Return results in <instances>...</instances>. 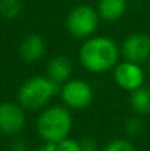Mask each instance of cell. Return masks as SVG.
<instances>
[{
    "instance_id": "1",
    "label": "cell",
    "mask_w": 150,
    "mask_h": 151,
    "mask_svg": "<svg viewBox=\"0 0 150 151\" xmlns=\"http://www.w3.org/2000/svg\"><path fill=\"white\" fill-rule=\"evenodd\" d=\"M121 59L119 44L107 35L96 34L84 40L78 49V62L81 68L94 75L112 72Z\"/></svg>"
},
{
    "instance_id": "2",
    "label": "cell",
    "mask_w": 150,
    "mask_h": 151,
    "mask_svg": "<svg viewBox=\"0 0 150 151\" xmlns=\"http://www.w3.org/2000/svg\"><path fill=\"white\" fill-rule=\"evenodd\" d=\"M74 129V116L63 104H50L40 110L36 120V131L43 142L57 144L71 137Z\"/></svg>"
},
{
    "instance_id": "3",
    "label": "cell",
    "mask_w": 150,
    "mask_h": 151,
    "mask_svg": "<svg viewBox=\"0 0 150 151\" xmlns=\"http://www.w3.org/2000/svg\"><path fill=\"white\" fill-rule=\"evenodd\" d=\"M59 88L60 85L53 82L47 75H33L19 85L16 101L25 110H43L59 96Z\"/></svg>"
},
{
    "instance_id": "4",
    "label": "cell",
    "mask_w": 150,
    "mask_h": 151,
    "mask_svg": "<svg viewBox=\"0 0 150 151\" xmlns=\"http://www.w3.org/2000/svg\"><path fill=\"white\" fill-rule=\"evenodd\" d=\"M100 21L101 19L96 7L90 4H77L65 18V29L72 38L84 41L96 35Z\"/></svg>"
},
{
    "instance_id": "5",
    "label": "cell",
    "mask_w": 150,
    "mask_h": 151,
    "mask_svg": "<svg viewBox=\"0 0 150 151\" xmlns=\"http://www.w3.org/2000/svg\"><path fill=\"white\" fill-rule=\"evenodd\" d=\"M59 97L62 104L69 110H84L93 104L94 90L87 81L81 78H71L60 85Z\"/></svg>"
},
{
    "instance_id": "6",
    "label": "cell",
    "mask_w": 150,
    "mask_h": 151,
    "mask_svg": "<svg viewBox=\"0 0 150 151\" xmlns=\"http://www.w3.org/2000/svg\"><path fill=\"white\" fill-rule=\"evenodd\" d=\"M112 76L115 84L127 93H133L138 90L140 87L146 85L147 81V73L143 65L124 60V59L113 68Z\"/></svg>"
},
{
    "instance_id": "7",
    "label": "cell",
    "mask_w": 150,
    "mask_h": 151,
    "mask_svg": "<svg viewBox=\"0 0 150 151\" xmlns=\"http://www.w3.org/2000/svg\"><path fill=\"white\" fill-rule=\"evenodd\" d=\"M27 126L25 109L18 101L0 103V134L7 137L19 135Z\"/></svg>"
},
{
    "instance_id": "8",
    "label": "cell",
    "mask_w": 150,
    "mask_h": 151,
    "mask_svg": "<svg viewBox=\"0 0 150 151\" xmlns=\"http://www.w3.org/2000/svg\"><path fill=\"white\" fill-rule=\"evenodd\" d=\"M124 60L146 65L150 59V35L144 32H133L119 44Z\"/></svg>"
},
{
    "instance_id": "9",
    "label": "cell",
    "mask_w": 150,
    "mask_h": 151,
    "mask_svg": "<svg viewBox=\"0 0 150 151\" xmlns=\"http://www.w3.org/2000/svg\"><path fill=\"white\" fill-rule=\"evenodd\" d=\"M19 57L27 63H37L40 62L47 53V43L44 37L40 34H28L25 35L18 47Z\"/></svg>"
},
{
    "instance_id": "10",
    "label": "cell",
    "mask_w": 150,
    "mask_h": 151,
    "mask_svg": "<svg viewBox=\"0 0 150 151\" xmlns=\"http://www.w3.org/2000/svg\"><path fill=\"white\" fill-rule=\"evenodd\" d=\"M74 63L66 54H54L46 63V75L57 85L65 84L72 78Z\"/></svg>"
},
{
    "instance_id": "11",
    "label": "cell",
    "mask_w": 150,
    "mask_h": 151,
    "mask_svg": "<svg viewBox=\"0 0 150 151\" xmlns=\"http://www.w3.org/2000/svg\"><path fill=\"white\" fill-rule=\"evenodd\" d=\"M128 1L127 0H97L96 10L100 19L107 24L118 22L127 12Z\"/></svg>"
},
{
    "instance_id": "12",
    "label": "cell",
    "mask_w": 150,
    "mask_h": 151,
    "mask_svg": "<svg viewBox=\"0 0 150 151\" xmlns=\"http://www.w3.org/2000/svg\"><path fill=\"white\" fill-rule=\"evenodd\" d=\"M130 107L137 116L146 117L150 114V87L143 85L138 90L130 93Z\"/></svg>"
},
{
    "instance_id": "13",
    "label": "cell",
    "mask_w": 150,
    "mask_h": 151,
    "mask_svg": "<svg viewBox=\"0 0 150 151\" xmlns=\"http://www.w3.org/2000/svg\"><path fill=\"white\" fill-rule=\"evenodd\" d=\"M22 12V0H0V16L7 21L16 19Z\"/></svg>"
},
{
    "instance_id": "14",
    "label": "cell",
    "mask_w": 150,
    "mask_h": 151,
    "mask_svg": "<svg viewBox=\"0 0 150 151\" xmlns=\"http://www.w3.org/2000/svg\"><path fill=\"white\" fill-rule=\"evenodd\" d=\"M144 132V122H143V117L141 116H131L125 120L124 123V134L125 137H128L130 139L131 138H137L140 137L141 134Z\"/></svg>"
},
{
    "instance_id": "15",
    "label": "cell",
    "mask_w": 150,
    "mask_h": 151,
    "mask_svg": "<svg viewBox=\"0 0 150 151\" xmlns=\"http://www.w3.org/2000/svg\"><path fill=\"white\" fill-rule=\"evenodd\" d=\"M100 151H136V147L128 137H121L107 141Z\"/></svg>"
},
{
    "instance_id": "16",
    "label": "cell",
    "mask_w": 150,
    "mask_h": 151,
    "mask_svg": "<svg viewBox=\"0 0 150 151\" xmlns=\"http://www.w3.org/2000/svg\"><path fill=\"white\" fill-rule=\"evenodd\" d=\"M56 151H83V148H81V142L78 139L68 137L56 144Z\"/></svg>"
},
{
    "instance_id": "17",
    "label": "cell",
    "mask_w": 150,
    "mask_h": 151,
    "mask_svg": "<svg viewBox=\"0 0 150 151\" xmlns=\"http://www.w3.org/2000/svg\"><path fill=\"white\" fill-rule=\"evenodd\" d=\"M80 142H81V148H83V151H100L101 150L99 141H97L94 137H91V135L84 137L83 139H80Z\"/></svg>"
},
{
    "instance_id": "18",
    "label": "cell",
    "mask_w": 150,
    "mask_h": 151,
    "mask_svg": "<svg viewBox=\"0 0 150 151\" xmlns=\"http://www.w3.org/2000/svg\"><path fill=\"white\" fill-rule=\"evenodd\" d=\"M9 151H30V147H28V144L24 139H15L10 144Z\"/></svg>"
},
{
    "instance_id": "19",
    "label": "cell",
    "mask_w": 150,
    "mask_h": 151,
    "mask_svg": "<svg viewBox=\"0 0 150 151\" xmlns=\"http://www.w3.org/2000/svg\"><path fill=\"white\" fill-rule=\"evenodd\" d=\"M31 151H56V144H51V142H43L41 145L36 147L34 150Z\"/></svg>"
},
{
    "instance_id": "20",
    "label": "cell",
    "mask_w": 150,
    "mask_h": 151,
    "mask_svg": "<svg viewBox=\"0 0 150 151\" xmlns=\"http://www.w3.org/2000/svg\"><path fill=\"white\" fill-rule=\"evenodd\" d=\"M144 69H146V73H147V79H150V59L147 60V63L144 65Z\"/></svg>"
}]
</instances>
